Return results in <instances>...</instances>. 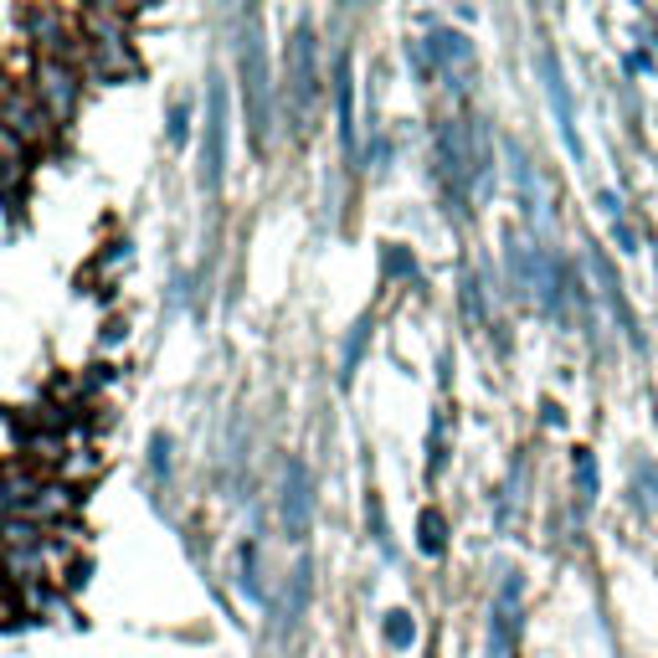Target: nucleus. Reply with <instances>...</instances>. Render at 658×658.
Wrapping results in <instances>:
<instances>
[{
  "instance_id": "nucleus-1",
  "label": "nucleus",
  "mask_w": 658,
  "mask_h": 658,
  "mask_svg": "<svg viewBox=\"0 0 658 658\" xmlns=\"http://www.w3.org/2000/svg\"><path fill=\"white\" fill-rule=\"evenodd\" d=\"M432 160H438V180H443L448 212H469V202L489 196L494 186V139H489L484 119H443L432 135Z\"/></svg>"
},
{
  "instance_id": "nucleus-2",
  "label": "nucleus",
  "mask_w": 658,
  "mask_h": 658,
  "mask_svg": "<svg viewBox=\"0 0 658 658\" xmlns=\"http://www.w3.org/2000/svg\"><path fill=\"white\" fill-rule=\"evenodd\" d=\"M237 72H243V104H247L253 145L268 149V135H273V78H268V41H263V27H257V11H247V21H243Z\"/></svg>"
},
{
  "instance_id": "nucleus-3",
  "label": "nucleus",
  "mask_w": 658,
  "mask_h": 658,
  "mask_svg": "<svg viewBox=\"0 0 658 658\" xmlns=\"http://www.w3.org/2000/svg\"><path fill=\"white\" fill-rule=\"evenodd\" d=\"M283 78H288V108H294V129H310V114L320 104V37L310 21H298L283 52Z\"/></svg>"
},
{
  "instance_id": "nucleus-4",
  "label": "nucleus",
  "mask_w": 658,
  "mask_h": 658,
  "mask_svg": "<svg viewBox=\"0 0 658 658\" xmlns=\"http://www.w3.org/2000/svg\"><path fill=\"white\" fill-rule=\"evenodd\" d=\"M227 135H232L227 82L212 78V88H206V139H202V190L206 196H222V180H227Z\"/></svg>"
},
{
  "instance_id": "nucleus-5",
  "label": "nucleus",
  "mask_w": 658,
  "mask_h": 658,
  "mask_svg": "<svg viewBox=\"0 0 658 658\" xmlns=\"http://www.w3.org/2000/svg\"><path fill=\"white\" fill-rule=\"evenodd\" d=\"M31 94H37V104L52 114V124H68L72 114H78V98H82V72H78V62L37 57V72H31Z\"/></svg>"
},
{
  "instance_id": "nucleus-6",
  "label": "nucleus",
  "mask_w": 658,
  "mask_h": 658,
  "mask_svg": "<svg viewBox=\"0 0 658 658\" xmlns=\"http://www.w3.org/2000/svg\"><path fill=\"white\" fill-rule=\"evenodd\" d=\"M510 155V170H514V196H520V212L536 232H551L556 227V190L551 180L540 175V165L524 155V145H504Z\"/></svg>"
},
{
  "instance_id": "nucleus-7",
  "label": "nucleus",
  "mask_w": 658,
  "mask_h": 658,
  "mask_svg": "<svg viewBox=\"0 0 658 658\" xmlns=\"http://www.w3.org/2000/svg\"><path fill=\"white\" fill-rule=\"evenodd\" d=\"M278 520H283V536H288V540L310 536V520H314V479H310V463H304V458H283Z\"/></svg>"
},
{
  "instance_id": "nucleus-8",
  "label": "nucleus",
  "mask_w": 658,
  "mask_h": 658,
  "mask_svg": "<svg viewBox=\"0 0 658 658\" xmlns=\"http://www.w3.org/2000/svg\"><path fill=\"white\" fill-rule=\"evenodd\" d=\"M520 597H524L520 571H504V581L494 591V607H489V658H514V644H520Z\"/></svg>"
},
{
  "instance_id": "nucleus-9",
  "label": "nucleus",
  "mask_w": 658,
  "mask_h": 658,
  "mask_svg": "<svg viewBox=\"0 0 658 658\" xmlns=\"http://www.w3.org/2000/svg\"><path fill=\"white\" fill-rule=\"evenodd\" d=\"M587 273H591V283H597L602 304L612 310V320H618V330H622V335H628L638 350H644V330H638V320H632L628 294H622V278H618V268H612V257L602 253V243H591V247H587Z\"/></svg>"
},
{
  "instance_id": "nucleus-10",
  "label": "nucleus",
  "mask_w": 658,
  "mask_h": 658,
  "mask_svg": "<svg viewBox=\"0 0 658 658\" xmlns=\"http://www.w3.org/2000/svg\"><path fill=\"white\" fill-rule=\"evenodd\" d=\"M0 129H11L21 145H47L52 139V114L37 104V94L0 88Z\"/></svg>"
},
{
  "instance_id": "nucleus-11",
  "label": "nucleus",
  "mask_w": 658,
  "mask_h": 658,
  "mask_svg": "<svg viewBox=\"0 0 658 658\" xmlns=\"http://www.w3.org/2000/svg\"><path fill=\"white\" fill-rule=\"evenodd\" d=\"M540 78H546V98L556 108V124H561V139L566 149L581 160V135H577V104H571V88H566V72H561V57L551 47H540Z\"/></svg>"
},
{
  "instance_id": "nucleus-12",
  "label": "nucleus",
  "mask_w": 658,
  "mask_h": 658,
  "mask_svg": "<svg viewBox=\"0 0 658 658\" xmlns=\"http://www.w3.org/2000/svg\"><path fill=\"white\" fill-rule=\"evenodd\" d=\"M422 52H428L432 72H443V78H448V88H458L453 78H463V72L473 68V41L463 37V31H448V27H438L428 41H422Z\"/></svg>"
},
{
  "instance_id": "nucleus-13",
  "label": "nucleus",
  "mask_w": 658,
  "mask_h": 658,
  "mask_svg": "<svg viewBox=\"0 0 658 658\" xmlns=\"http://www.w3.org/2000/svg\"><path fill=\"white\" fill-rule=\"evenodd\" d=\"M335 129H340L345 155H355L361 129H355V68H350V52L335 57Z\"/></svg>"
},
{
  "instance_id": "nucleus-14",
  "label": "nucleus",
  "mask_w": 658,
  "mask_h": 658,
  "mask_svg": "<svg viewBox=\"0 0 658 658\" xmlns=\"http://www.w3.org/2000/svg\"><path fill=\"white\" fill-rule=\"evenodd\" d=\"M21 21H27V31L41 41V47H47L41 57H57V62H72V31H68V21H62V16L52 11V6H41V11H27Z\"/></svg>"
},
{
  "instance_id": "nucleus-15",
  "label": "nucleus",
  "mask_w": 658,
  "mask_h": 658,
  "mask_svg": "<svg viewBox=\"0 0 658 658\" xmlns=\"http://www.w3.org/2000/svg\"><path fill=\"white\" fill-rule=\"evenodd\" d=\"M310 597H314V561L304 556V561L294 566V577H288V597H283V622H288V628H294V622L304 618Z\"/></svg>"
},
{
  "instance_id": "nucleus-16",
  "label": "nucleus",
  "mask_w": 658,
  "mask_h": 658,
  "mask_svg": "<svg viewBox=\"0 0 658 658\" xmlns=\"http://www.w3.org/2000/svg\"><path fill=\"white\" fill-rule=\"evenodd\" d=\"M371 330H376V320H371V314H361V320H355V330H350L345 355H340V386H350V381H355V371H361L365 345H371Z\"/></svg>"
},
{
  "instance_id": "nucleus-17",
  "label": "nucleus",
  "mask_w": 658,
  "mask_h": 658,
  "mask_svg": "<svg viewBox=\"0 0 658 658\" xmlns=\"http://www.w3.org/2000/svg\"><path fill=\"white\" fill-rule=\"evenodd\" d=\"M632 510H644V514H658V463L654 458H638L632 463Z\"/></svg>"
},
{
  "instance_id": "nucleus-18",
  "label": "nucleus",
  "mask_w": 658,
  "mask_h": 658,
  "mask_svg": "<svg viewBox=\"0 0 658 658\" xmlns=\"http://www.w3.org/2000/svg\"><path fill=\"white\" fill-rule=\"evenodd\" d=\"M416 546H422V556H438L448 551V520H443V510H422V520H416Z\"/></svg>"
},
{
  "instance_id": "nucleus-19",
  "label": "nucleus",
  "mask_w": 658,
  "mask_h": 658,
  "mask_svg": "<svg viewBox=\"0 0 658 658\" xmlns=\"http://www.w3.org/2000/svg\"><path fill=\"white\" fill-rule=\"evenodd\" d=\"M597 206H602L607 222H612V237L622 243V253H638V232H632V227H628V216H622L618 190H597Z\"/></svg>"
},
{
  "instance_id": "nucleus-20",
  "label": "nucleus",
  "mask_w": 658,
  "mask_h": 658,
  "mask_svg": "<svg viewBox=\"0 0 658 658\" xmlns=\"http://www.w3.org/2000/svg\"><path fill=\"white\" fill-rule=\"evenodd\" d=\"M257 540H247L243 551H237V571H243V591L253 602H268V587H263V566H257Z\"/></svg>"
},
{
  "instance_id": "nucleus-21",
  "label": "nucleus",
  "mask_w": 658,
  "mask_h": 658,
  "mask_svg": "<svg viewBox=\"0 0 658 658\" xmlns=\"http://www.w3.org/2000/svg\"><path fill=\"white\" fill-rule=\"evenodd\" d=\"M571 473H577V499H581V504H591V499H597V489H602V473H597V458H591V448H577V458H571Z\"/></svg>"
},
{
  "instance_id": "nucleus-22",
  "label": "nucleus",
  "mask_w": 658,
  "mask_h": 658,
  "mask_svg": "<svg viewBox=\"0 0 658 658\" xmlns=\"http://www.w3.org/2000/svg\"><path fill=\"white\" fill-rule=\"evenodd\" d=\"M72 504H78V494H72L68 484H47V489H41V499L31 504V520H52V514H68Z\"/></svg>"
},
{
  "instance_id": "nucleus-23",
  "label": "nucleus",
  "mask_w": 658,
  "mask_h": 658,
  "mask_svg": "<svg viewBox=\"0 0 658 658\" xmlns=\"http://www.w3.org/2000/svg\"><path fill=\"white\" fill-rule=\"evenodd\" d=\"M463 314H469L473 330H484L489 324V310H484V283H479V273H469L463 278Z\"/></svg>"
},
{
  "instance_id": "nucleus-24",
  "label": "nucleus",
  "mask_w": 658,
  "mask_h": 658,
  "mask_svg": "<svg viewBox=\"0 0 658 658\" xmlns=\"http://www.w3.org/2000/svg\"><path fill=\"white\" fill-rule=\"evenodd\" d=\"M386 644L391 648H412L416 644V618H412V612H402V607L386 612Z\"/></svg>"
},
{
  "instance_id": "nucleus-25",
  "label": "nucleus",
  "mask_w": 658,
  "mask_h": 658,
  "mask_svg": "<svg viewBox=\"0 0 658 658\" xmlns=\"http://www.w3.org/2000/svg\"><path fill=\"white\" fill-rule=\"evenodd\" d=\"M386 273L391 278H416V257L402 243H386Z\"/></svg>"
},
{
  "instance_id": "nucleus-26",
  "label": "nucleus",
  "mask_w": 658,
  "mask_h": 658,
  "mask_svg": "<svg viewBox=\"0 0 658 658\" xmlns=\"http://www.w3.org/2000/svg\"><path fill=\"white\" fill-rule=\"evenodd\" d=\"M149 469H155V479H165V473H170V438H165V432H155V438H149Z\"/></svg>"
},
{
  "instance_id": "nucleus-27",
  "label": "nucleus",
  "mask_w": 658,
  "mask_h": 658,
  "mask_svg": "<svg viewBox=\"0 0 658 658\" xmlns=\"http://www.w3.org/2000/svg\"><path fill=\"white\" fill-rule=\"evenodd\" d=\"M186 135H190V104L180 98V104L170 108V145H186Z\"/></svg>"
},
{
  "instance_id": "nucleus-28",
  "label": "nucleus",
  "mask_w": 658,
  "mask_h": 658,
  "mask_svg": "<svg viewBox=\"0 0 658 658\" xmlns=\"http://www.w3.org/2000/svg\"><path fill=\"white\" fill-rule=\"evenodd\" d=\"M365 514H371V536H376V546L391 556V536H386V520H381V499L371 494V504H365Z\"/></svg>"
}]
</instances>
